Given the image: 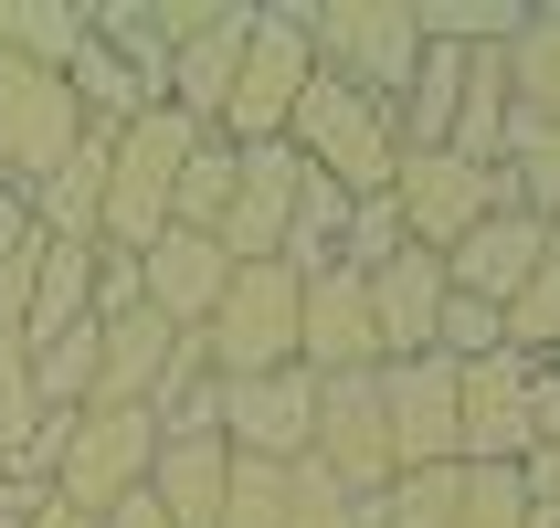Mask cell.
Returning <instances> with one entry per match:
<instances>
[{"label": "cell", "instance_id": "1", "mask_svg": "<svg viewBox=\"0 0 560 528\" xmlns=\"http://www.w3.org/2000/svg\"><path fill=\"white\" fill-rule=\"evenodd\" d=\"M285 149L307 159L317 180H339L349 201H381V190H392V169H402L392 106H371V95L349 85V74H328V63H317L307 95H296V117H285Z\"/></svg>", "mask_w": 560, "mask_h": 528}, {"label": "cell", "instance_id": "2", "mask_svg": "<svg viewBox=\"0 0 560 528\" xmlns=\"http://www.w3.org/2000/svg\"><path fill=\"white\" fill-rule=\"evenodd\" d=\"M201 127L180 106H149V117H127L106 138V212H95V244L106 254H149L170 233V180H180V159Z\"/></svg>", "mask_w": 560, "mask_h": 528}, {"label": "cell", "instance_id": "3", "mask_svg": "<svg viewBox=\"0 0 560 528\" xmlns=\"http://www.w3.org/2000/svg\"><path fill=\"white\" fill-rule=\"evenodd\" d=\"M307 74H317V43H307V22H296V11H254V32H244V63H233V95H222L212 138H222V149H265V138H285V117H296Z\"/></svg>", "mask_w": 560, "mask_h": 528}, {"label": "cell", "instance_id": "4", "mask_svg": "<svg viewBox=\"0 0 560 528\" xmlns=\"http://www.w3.org/2000/svg\"><path fill=\"white\" fill-rule=\"evenodd\" d=\"M296 296H307V275H285V265H233L222 307L201 317V360H212V380L285 371V360H296Z\"/></svg>", "mask_w": 560, "mask_h": 528}, {"label": "cell", "instance_id": "5", "mask_svg": "<svg viewBox=\"0 0 560 528\" xmlns=\"http://www.w3.org/2000/svg\"><path fill=\"white\" fill-rule=\"evenodd\" d=\"M74 149H85V106H74V85H63L54 63L0 54V180L43 190Z\"/></svg>", "mask_w": 560, "mask_h": 528}, {"label": "cell", "instance_id": "6", "mask_svg": "<svg viewBox=\"0 0 560 528\" xmlns=\"http://www.w3.org/2000/svg\"><path fill=\"white\" fill-rule=\"evenodd\" d=\"M392 212H402V233L423 254H455L487 212H518V201H508V169H476V159H455V149H402Z\"/></svg>", "mask_w": 560, "mask_h": 528}, {"label": "cell", "instance_id": "7", "mask_svg": "<svg viewBox=\"0 0 560 528\" xmlns=\"http://www.w3.org/2000/svg\"><path fill=\"white\" fill-rule=\"evenodd\" d=\"M307 43H317V63L349 74L371 106H402L412 63H423V22H412L402 0H328V11L307 22Z\"/></svg>", "mask_w": 560, "mask_h": 528}, {"label": "cell", "instance_id": "8", "mask_svg": "<svg viewBox=\"0 0 560 528\" xmlns=\"http://www.w3.org/2000/svg\"><path fill=\"white\" fill-rule=\"evenodd\" d=\"M149 466H159V423L149 412H74V423H63V455H54V497L106 518V507H127L149 486Z\"/></svg>", "mask_w": 560, "mask_h": 528}, {"label": "cell", "instance_id": "9", "mask_svg": "<svg viewBox=\"0 0 560 528\" xmlns=\"http://www.w3.org/2000/svg\"><path fill=\"white\" fill-rule=\"evenodd\" d=\"M307 466H317V476H339L349 497H381V486H392V423H381V380H371V371L317 380Z\"/></svg>", "mask_w": 560, "mask_h": 528}, {"label": "cell", "instance_id": "10", "mask_svg": "<svg viewBox=\"0 0 560 528\" xmlns=\"http://www.w3.org/2000/svg\"><path fill=\"white\" fill-rule=\"evenodd\" d=\"M307 434H317V371H254V380H222V444L254 455V466H307Z\"/></svg>", "mask_w": 560, "mask_h": 528}, {"label": "cell", "instance_id": "11", "mask_svg": "<svg viewBox=\"0 0 560 528\" xmlns=\"http://www.w3.org/2000/svg\"><path fill=\"white\" fill-rule=\"evenodd\" d=\"M381 423H392V476L455 466V360H381Z\"/></svg>", "mask_w": 560, "mask_h": 528}, {"label": "cell", "instance_id": "12", "mask_svg": "<svg viewBox=\"0 0 560 528\" xmlns=\"http://www.w3.org/2000/svg\"><path fill=\"white\" fill-rule=\"evenodd\" d=\"M296 190H307V159L285 149V138L244 149V169H233V201H222V222H212V244L233 254V265H276V254H285V212H296Z\"/></svg>", "mask_w": 560, "mask_h": 528}, {"label": "cell", "instance_id": "13", "mask_svg": "<svg viewBox=\"0 0 560 528\" xmlns=\"http://www.w3.org/2000/svg\"><path fill=\"white\" fill-rule=\"evenodd\" d=\"M222 285H233V254L212 244V233H159L149 254H138V307L159 317V328H180V339H201V317L222 307Z\"/></svg>", "mask_w": 560, "mask_h": 528}, {"label": "cell", "instance_id": "14", "mask_svg": "<svg viewBox=\"0 0 560 528\" xmlns=\"http://www.w3.org/2000/svg\"><path fill=\"white\" fill-rule=\"evenodd\" d=\"M296 371H317V380H339V371H381L371 285L349 275V265L307 275V296H296Z\"/></svg>", "mask_w": 560, "mask_h": 528}, {"label": "cell", "instance_id": "15", "mask_svg": "<svg viewBox=\"0 0 560 528\" xmlns=\"http://www.w3.org/2000/svg\"><path fill=\"white\" fill-rule=\"evenodd\" d=\"M539 254H550V222H529V212H487V222L466 233V244L444 254V285L508 317V296H518V285L539 275Z\"/></svg>", "mask_w": 560, "mask_h": 528}, {"label": "cell", "instance_id": "16", "mask_svg": "<svg viewBox=\"0 0 560 528\" xmlns=\"http://www.w3.org/2000/svg\"><path fill=\"white\" fill-rule=\"evenodd\" d=\"M371 328H381V360H423L434 349V317H444V254H423V244H402L392 265H371Z\"/></svg>", "mask_w": 560, "mask_h": 528}, {"label": "cell", "instance_id": "17", "mask_svg": "<svg viewBox=\"0 0 560 528\" xmlns=\"http://www.w3.org/2000/svg\"><path fill=\"white\" fill-rule=\"evenodd\" d=\"M244 32H254V11H212L201 32H180L159 54V106H180L190 127H212L222 95H233V63H244Z\"/></svg>", "mask_w": 560, "mask_h": 528}, {"label": "cell", "instance_id": "18", "mask_svg": "<svg viewBox=\"0 0 560 528\" xmlns=\"http://www.w3.org/2000/svg\"><path fill=\"white\" fill-rule=\"evenodd\" d=\"M170 349H180V328H159L149 307L106 317V328H95V391H85V412H149V391L170 380Z\"/></svg>", "mask_w": 560, "mask_h": 528}, {"label": "cell", "instance_id": "19", "mask_svg": "<svg viewBox=\"0 0 560 528\" xmlns=\"http://www.w3.org/2000/svg\"><path fill=\"white\" fill-rule=\"evenodd\" d=\"M222 476H233V444H222V434H180V444H159L149 497H159L170 528H212L222 518Z\"/></svg>", "mask_w": 560, "mask_h": 528}, {"label": "cell", "instance_id": "20", "mask_svg": "<svg viewBox=\"0 0 560 528\" xmlns=\"http://www.w3.org/2000/svg\"><path fill=\"white\" fill-rule=\"evenodd\" d=\"M74 328H95V244H54V233H43L22 349H43V339H74Z\"/></svg>", "mask_w": 560, "mask_h": 528}, {"label": "cell", "instance_id": "21", "mask_svg": "<svg viewBox=\"0 0 560 528\" xmlns=\"http://www.w3.org/2000/svg\"><path fill=\"white\" fill-rule=\"evenodd\" d=\"M498 63H508V117L560 138V11H529V22L498 43Z\"/></svg>", "mask_w": 560, "mask_h": 528}, {"label": "cell", "instance_id": "22", "mask_svg": "<svg viewBox=\"0 0 560 528\" xmlns=\"http://www.w3.org/2000/svg\"><path fill=\"white\" fill-rule=\"evenodd\" d=\"M339 244H349V190L307 169L296 212H285V254H276V265H285V275H328V265H339Z\"/></svg>", "mask_w": 560, "mask_h": 528}, {"label": "cell", "instance_id": "23", "mask_svg": "<svg viewBox=\"0 0 560 528\" xmlns=\"http://www.w3.org/2000/svg\"><path fill=\"white\" fill-rule=\"evenodd\" d=\"M233 169H244V149H222L212 127H201L190 159H180V180H170V222H180V233H212L222 201H233Z\"/></svg>", "mask_w": 560, "mask_h": 528}, {"label": "cell", "instance_id": "24", "mask_svg": "<svg viewBox=\"0 0 560 528\" xmlns=\"http://www.w3.org/2000/svg\"><path fill=\"white\" fill-rule=\"evenodd\" d=\"M455 497H466V466H412L371 497V528H455Z\"/></svg>", "mask_w": 560, "mask_h": 528}, {"label": "cell", "instance_id": "25", "mask_svg": "<svg viewBox=\"0 0 560 528\" xmlns=\"http://www.w3.org/2000/svg\"><path fill=\"white\" fill-rule=\"evenodd\" d=\"M498 169H508V201L560 233V138H550V127H508V159H498Z\"/></svg>", "mask_w": 560, "mask_h": 528}, {"label": "cell", "instance_id": "26", "mask_svg": "<svg viewBox=\"0 0 560 528\" xmlns=\"http://www.w3.org/2000/svg\"><path fill=\"white\" fill-rule=\"evenodd\" d=\"M508 349H518V360H560V233H550V254H539V275L508 296Z\"/></svg>", "mask_w": 560, "mask_h": 528}, {"label": "cell", "instance_id": "27", "mask_svg": "<svg viewBox=\"0 0 560 528\" xmlns=\"http://www.w3.org/2000/svg\"><path fill=\"white\" fill-rule=\"evenodd\" d=\"M285 528H371V497H349L339 476L296 466L285 476Z\"/></svg>", "mask_w": 560, "mask_h": 528}, {"label": "cell", "instance_id": "28", "mask_svg": "<svg viewBox=\"0 0 560 528\" xmlns=\"http://www.w3.org/2000/svg\"><path fill=\"white\" fill-rule=\"evenodd\" d=\"M518 518H529V476H518V466H466L455 528H518Z\"/></svg>", "mask_w": 560, "mask_h": 528}, {"label": "cell", "instance_id": "29", "mask_svg": "<svg viewBox=\"0 0 560 528\" xmlns=\"http://www.w3.org/2000/svg\"><path fill=\"white\" fill-rule=\"evenodd\" d=\"M402 244H412V233H402V212H392V190H381V201H349V244H339V265H349V275L392 265Z\"/></svg>", "mask_w": 560, "mask_h": 528}, {"label": "cell", "instance_id": "30", "mask_svg": "<svg viewBox=\"0 0 560 528\" xmlns=\"http://www.w3.org/2000/svg\"><path fill=\"white\" fill-rule=\"evenodd\" d=\"M106 317H138V254L95 244V328H106Z\"/></svg>", "mask_w": 560, "mask_h": 528}, {"label": "cell", "instance_id": "31", "mask_svg": "<svg viewBox=\"0 0 560 528\" xmlns=\"http://www.w3.org/2000/svg\"><path fill=\"white\" fill-rule=\"evenodd\" d=\"M32 233H43V222H32V190H11V180H0V254H22Z\"/></svg>", "mask_w": 560, "mask_h": 528}, {"label": "cell", "instance_id": "32", "mask_svg": "<svg viewBox=\"0 0 560 528\" xmlns=\"http://www.w3.org/2000/svg\"><path fill=\"white\" fill-rule=\"evenodd\" d=\"M518 476H529V497H550V507H560V434L539 444V455H529V466H518Z\"/></svg>", "mask_w": 560, "mask_h": 528}, {"label": "cell", "instance_id": "33", "mask_svg": "<svg viewBox=\"0 0 560 528\" xmlns=\"http://www.w3.org/2000/svg\"><path fill=\"white\" fill-rule=\"evenodd\" d=\"M22 528H95V518H85V507H63V497H43V507H32Z\"/></svg>", "mask_w": 560, "mask_h": 528}, {"label": "cell", "instance_id": "34", "mask_svg": "<svg viewBox=\"0 0 560 528\" xmlns=\"http://www.w3.org/2000/svg\"><path fill=\"white\" fill-rule=\"evenodd\" d=\"M518 528H560V507H550V497H529V518H518Z\"/></svg>", "mask_w": 560, "mask_h": 528}, {"label": "cell", "instance_id": "35", "mask_svg": "<svg viewBox=\"0 0 560 528\" xmlns=\"http://www.w3.org/2000/svg\"><path fill=\"white\" fill-rule=\"evenodd\" d=\"M0 528H11V518H0Z\"/></svg>", "mask_w": 560, "mask_h": 528}, {"label": "cell", "instance_id": "36", "mask_svg": "<svg viewBox=\"0 0 560 528\" xmlns=\"http://www.w3.org/2000/svg\"><path fill=\"white\" fill-rule=\"evenodd\" d=\"M550 371H560V360H550Z\"/></svg>", "mask_w": 560, "mask_h": 528}]
</instances>
